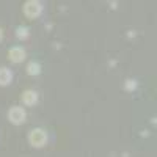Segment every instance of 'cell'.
I'll use <instances>...</instances> for the list:
<instances>
[{"label": "cell", "instance_id": "obj_1", "mask_svg": "<svg viewBox=\"0 0 157 157\" xmlns=\"http://www.w3.org/2000/svg\"><path fill=\"white\" fill-rule=\"evenodd\" d=\"M29 141H30V145L35 146V148H43V146L46 145V141H47L46 130L41 129V127L33 129L32 132L29 134Z\"/></svg>", "mask_w": 157, "mask_h": 157}, {"label": "cell", "instance_id": "obj_2", "mask_svg": "<svg viewBox=\"0 0 157 157\" xmlns=\"http://www.w3.org/2000/svg\"><path fill=\"white\" fill-rule=\"evenodd\" d=\"M43 13V5L38 0H27L24 3V14L29 19H35Z\"/></svg>", "mask_w": 157, "mask_h": 157}, {"label": "cell", "instance_id": "obj_3", "mask_svg": "<svg viewBox=\"0 0 157 157\" xmlns=\"http://www.w3.org/2000/svg\"><path fill=\"white\" fill-rule=\"evenodd\" d=\"M27 118V113L22 107H11L10 112H8V120L13 123V124H22Z\"/></svg>", "mask_w": 157, "mask_h": 157}, {"label": "cell", "instance_id": "obj_4", "mask_svg": "<svg viewBox=\"0 0 157 157\" xmlns=\"http://www.w3.org/2000/svg\"><path fill=\"white\" fill-rule=\"evenodd\" d=\"M8 58L13 61V63H21L25 60V50L19 46H14L8 50Z\"/></svg>", "mask_w": 157, "mask_h": 157}, {"label": "cell", "instance_id": "obj_5", "mask_svg": "<svg viewBox=\"0 0 157 157\" xmlns=\"http://www.w3.org/2000/svg\"><path fill=\"white\" fill-rule=\"evenodd\" d=\"M38 101V94H36V91L33 90H25L24 93H22V102L25 104V105H35Z\"/></svg>", "mask_w": 157, "mask_h": 157}, {"label": "cell", "instance_id": "obj_6", "mask_svg": "<svg viewBox=\"0 0 157 157\" xmlns=\"http://www.w3.org/2000/svg\"><path fill=\"white\" fill-rule=\"evenodd\" d=\"M13 80V72L8 68H0V86H6Z\"/></svg>", "mask_w": 157, "mask_h": 157}, {"label": "cell", "instance_id": "obj_7", "mask_svg": "<svg viewBox=\"0 0 157 157\" xmlns=\"http://www.w3.org/2000/svg\"><path fill=\"white\" fill-rule=\"evenodd\" d=\"M27 72H29V75H38L39 72H41V66H39V63L30 61L27 64Z\"/></svg>", "mask_w": 157, "mask_h": 157}, {"label": "cell", "instance_id": "obj_8", "mask_svg": "<svg viewBox=\"0 0 157 157\" xmlns=\"http://www.w3.org/2000/svg\"><path fill=\"white\" fill-rule=\"evenodd\" d=\"M29 29L27 27H17L16 29V36L19 38V39H27L29 38Z\"/></svg>", "mask_w": 157, "mask_h": 157}, {"label": "cell", "instance_id": "obj_9", "mask_svg": "<svg viewBox=\"0 0 157 157\" xmlns=\"http://www.w3.org/2000/svg\"><path fill=\"white\" fill-rule=\"evenodd\" d=\"M2 38H3V32H2V29H0V41H2Z\"/></svg>", "mask_w": 157, "mask_h": 157}]
</instances>
